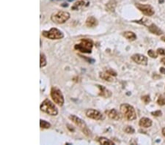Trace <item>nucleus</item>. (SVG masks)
<instances>
[{
    "label": "nucleus",
    "instance_id": "1",
    "mask_svg": "<svg viewBox=\"0 0 165 145\" xmlns=\"http://www.w3.org/2000/svg\"><path fill=\"white\" fill-rule=\"evenodd\" d=\"M76 51L84 53H91L93 48V41L90 38H81L79 42L74 45Z\"/></svg>",
    "mask_w": 165,
    "mask_h": 145
},
{
    "label": "nucleus",
    "instance_id": "2",
    "mask_svg": "<svg viewBox=\"0 0 165 145\" xmlns=\"http://www.w3.org/2000/svg\"><path fill=\"white\" fill-rule=\"evenodd\" d=\"M120 113L127 120L133 121L136 119V113L134 108L128 103H123L120 106Z\"/></svg>",
    "mask_w": 165,
    "mask_h": 145
},
{
    "label": "nucleus",
    "instance_id": "3",
    "mask_svg": "<svg viewBox=\"0 0 165 145\" xmlns=\"http://www.w3.org/2000/svg\"><path fill=\"white\" fill-rule=\"evenodd\" d=\"M40 111L50 116H57L58 114V109L52 101L46 98L40 104Z\"/></svg>",
    "mask_w": 165,
    "mask_h": 145
},
{
    "label": "nucleus",
    "instance_id": "4",
    "mask_svg": "<svg viewBox=\"0 0 165 145\" xmlns=\"http://www.w3.org/2000/svg\"><path fill=\"white\" fill-rule=\"evenodd\" d=\"M68 118L70 119V121H72V122L75 124L77 126H78L80 130L84 133L87 136H91V132L89 130L87 126V124L84 122L83 119H81V118L78 117L77 116L74 114H70L68 117Z\"/></svg>",
    "mask_w": 165,
    "mask_h": 145
},
{
    "label": "nucleus",
    "instance_id": "5",
    "mask_svg": "<svg viewBox=\"0 0 165 145\" xmlns=\"http://www.w3.org/2000/svg\"><path fill=\"white\" fill-rule=\"evenodd\" d=\"M70 13L66 11H58L51 15V20L57 24H63L70 19Z\"/></svg>",
    "mask_w": 165,
    "mask_h": 145
},
{
    "label": "nucleus",
    "instance_id": "6",
    "mask_svg": "<svg viewBox=\"0 0 165 145\" xmlns=\"http://www.w3.org/2000/svg\"><path fill=\"white\" fill-rule=\"evenodd\" d=\"M50 95L55 103L60 107L63 106V104H64L65 100L63 92H62V91L60 89L56 87H52L50 91Z\"/></svg>",
    "mask_w": 165,
    "mask_h": 145
},
{
    "label": "nucleus",
    "instance_id": "7",
    "mask_svg": "<svg viewBox=\"0 0 165 145\" xmlns=\"http://www.w3.org/2000/svg\"><path fill=\"white\" fill-rule=\"evenodd\" d=\"M42 35L46 38L50 39V40H60L64 37V34L62 31L57 28H52L49 31H43Z\"/></svg>",
    "mask_w": 165,
    "mask_h": 145
},
{
    "label": "nucleus",
    "instance_id": "8",
    "mask_svg": "<svg viewBox=\"0 0 165 145\" xmlns=\"http://www.w3.org/2000/svg\"><path fill=\"white\" fill-rule=\"evenodd\" d=\"M85 115L87 117L95 120L103 121L105 119V115L103 114L99 111L94 108H88L85 112Z\"/></svg>",
    "mask_w": 165,
    "mask_h": 145
},
{
    "label": "nucleus",
    "instance_id": "9",
    "mask_svg": "<svg viewBox=\"0 0 165 145\" xmlns=\"http://www.w3.org/2000/svg\"><path fill=\"white\" fill-rule=\"evenodd\" d=\"M136 7L139 11H141L144 15H147V16H152L155 13L154 9L150 5H143V4L136 3Z\"/></svg>",
    "mask_w": 165,
    "mask_h": 145
},
{
    "label": "nucleus",
    "instance_id": "10",
    "mask_svg": "<svg viewBox=\"0 0 165 145\" xmlns=\"http://www.w3.org/2000/svg\"><path fill=\"white\" fill-rule=\"evenodd\" d=\"M132 60L135 63L141 65H148V57H145L143 54L140 53H135L134 55L132 56Z\"/></svg>",
    "mask_w": 165,
    "mask_h": 145
},
{
    "label": "nucleus",
    "instance_id": "11",
    "mask_svg": "<svg viewBox=\"0 0 165 145\" xmlns=\"http://www.w3.org/2000/svg\"><path fill=\"white\" fill-rule=\"evenodd\" d=\"M96 86L98 88V89H99V93H98L99 96L105 98H109L112 95V92L104 86L100 85V84H96Z\"/></svg>",
    "mask_w": 165,
    "mask_h": 145
},
{
    "label": "nucleus",
    "instance_id": "12",
    "mask_svg": "<svg viewBox=\"0 0 165 145\" xmlns=\"http://www.w3.org/2000/svg\"><path fill=\"white\" fill-rule=\"evenodd\" d=\"M106 114H107V116L110 118L111 119H114V120H120L121 119V115L116 109L115 108H112V109H110V110L106 111Z\"/></svg>",
    "mask_w": 165,
    "mask_h": 145
},
{
    "label": "nucleus",
    "instance_id": "13",
    "mask_svg": "<svg viewBox=\"0 0 165 145\" xmlns=\"http://www.w3.org/2000/svg\"><path fill=\"white\" fill-rule=\"evenodd\" d=\"M98 22L94 16H90L87 19L85 22V25L87 27L93 28L98 26Z\"/></svg>",
    "mask_w": 165,
    "mask_h": 145
},
{
    "label": "nucleus",
    "instance_id": "14",
    "mask_svg": "<svg viewBox=\"0 0 165 145\" xmlns=\"http://www.w3.org/2000/svg\"><path fill=\"white\" fill-rule=\"evenodd\" d=\"M152 124H153V122H152L151 119L148 117H142L139 121V126L142 127V128H145L151 127Z\"/></svg>",
    "mask_w": 165,
    "mask_h": 145
},
{
    "label": "nucleus",
    "instance_id": "15",
    "mask_svg": "<svg viewBox=\"0 0 165 145\" xmlns=\"http://www.w3.org/2000/svg\"><path fill=\"white\" fill-rule=\"evenodd\" d=\"M117 6V2L115 0H110L106 5V9L108 12H114L115 10V8Z\"/></svg>",
    "mask_w": 165,
    "mask_h": 145
},
{
    "label": "nucleus",
    "instance_id": "16",
    "mask_svg": "<svg viewBox=\"0 0 165 145\" xmlns=\"http://www.w3.org/2000/svg\"><path fill=\"white\" fill-rule=\"evenodd\" d=\"M148 29L151 33L154 34V35H161L163 34V32H162L156 24H150L148 26Z\"/></svg>",
    "mask_w": 165,
    "mask_h": 145
},
{
    "label": "nucleus",
    "instance_id": "17",
    "mask_svg": "<svg viewBox=\"0 0 165 145\" xmlns=\"http://www.w3.org/2000/svg\"><path fill=\"white\" fill-rule=\"evenodd\" d=\"M123 36L127 39V40H130V41H134L136 39V35L134 32H131V31H125L122 33Z\"/></svg>",
    "mask_w": 165,
    "mask_h": 145
},
{
    "label": "nucleus",
    "instance_id": "18",
    "mask_svg": "<svg viewBox=\"0 0 165 145\" xmlns=\"http://www.w3.org/2000/svg\"><path fill=\"white\" fill-rule=\"evenodd\" d=\"M99 77L101 79L104 80L106 81H108V82H112L114 81L113 76L111 75H109V74H107V72H100L99 73Z\"/></svg>",
    "mask_w": 165,
    "mask_h": 145
},
{
    "label": "nucleus",
    "instance_id": "19",
    "mask_svg": "<svg viewBox=\"0 0 165 145\" xmlns=\"http://www.w3.org/2000/svg\"><path fill=\"white\" fill-rule=\"evenodd\" d=\"M98 142L102 145H114L115 144V143H114L112 140H110V139H107V138H106V137H103V136L98 138Z\"/></svg>",
    "mask_w": 165,
    "mask_h": 145
},
{
    "label": "nucleus",
    "instance_id": "20",
    "mask_svg": "<svg viewBox=\"0 0 165 145\" xmlns=\"http://www.w3.org/2000/svg\"><path fill=\"white\" fill-rule=\"evenodd\" d=\"M84 0H79L78 2H75V3L73 4V6L71 7V9L73 10H78L79 8H82L83 6L84 5Z\"/></svg>",
    "mask_w": 165,
    "mask_h": 145
},
{
    "label": "nucleus",
    "instance_id": "21",
    "mask_svg": "<svg viewBox=\"0 0 165 145\" xmlns=\"http://www.w3.org/2000/svg\"><path fill=\"white\" fill-rule=\"evenodd\" d=\"M133 22H135V23H137L139 24H142L144 25V26H148L151 24L150 20L146 19V18H142V19H141L140 20H138V21H133Z\"/></svg>",
    "mask_w": 165,
    "mask_h": 145
},
{
    "label": "nucleus",
    "instance_id": "22",
    "mask_svg": "<svg viewBox=\"0 0 165 145\" xmlns=\"http://www.w3.org/2000/svg\"><path fill=\"white\" fill-rule=\"evenodd\" d=\"M47 65V61H46V55L44 53H40V67L42 68V67H45Z\"/></svg>",
    "mask_w": 165,
    "mask_h": 145
},
{
    "label": "nucleus",
    "instance_id": "23",
    "mask_svg": "<svg viewBox=\"0 0 165 145\" xmlns=\"http://www.w3.org/2000/svg\"><path fill=\"white\" fill-rule=\"evenodd\" d=\"M40 127L43 129H49L51 128V124L43 119H40Z\"/></svg>",
    "mask_w": 165,
    "mask_h": 145
},
{
    "label": "nucleus",
    "instance_id": "24",
    "mask_svg": "<svg viewBox=\"0 0 165 145\" xmlns=\"http://www.w3.org/2000/svg\"><path fill=\"white\" fill-rule=\"evenodd\" d=\"M124 131L126 133H128V134H133V133H135L134 129L132 126H129V125L125 127V128H124Z\"/></svg>",
    "mask_w": 165,
    "mask_h": 145
},
{
    "label": "nucleus",
    "instance_id": "25",
    "mask_svg": "<svg viewBox=\"0 0 165 145\" xmlns=\"http://www.w3.org/2000/svg\"><path fill=\"white\" fill-rule=\"evenodd\" d=\"M148 54L149 57H150L151 58H157L158 57V53L155 52L154 51L152 50V49H150V50L148 51Z\"/></svg>",
    "mask_w": 165,
    "mask_h": 145
},
{
    "label": "nucleus",
    "instance_id": "26",
    "mask_svg": "<svg viewBox=\"0 0 165 145\" xmlns=\"http://www.w3.org/2000/svg\"><path fill=\"white\" fill-rule=\"evenodd\" d=\"M142 101L145 103V104H148L150 102V98L149 95H144L142 97Z\"/></svg>",
    "mask_w": 165,
    "mask_h": 145
},
{
    "label": "nucleus",
    "instance_id": "27",
    "mask_svg": "<svg viewBox=\"0 0 165 145\" xmlns=\"http://www.w3.org/2000/svg\"><path fill=\"white\" fill-rule=\"evenodd\" d=\"M105 72H107V74H109V75H111V76H117V75H118V74H117V73L115 71V70H112V69H110V68L106 69Z\"/></svg>",
    "mask_w": 165,
    "mask_h": 145
},
{
    "label": "nucleus",
    "instance_id": "28",
    "mask_svg": "<svg viewBox=\"0 0 165 145\" xmlns=\"http://www.w3.org/2000/svg\"><path fill=\"white\" fill-rule=\"evenodd\" d=\"M157 103L159 105H165V98H164L163 96H160L159 98L157 101Z\"/></svg>",
    "mask_w": 165,
    "mask_h": 145
},
{
    "label": "nucleus",
    "instance_id": "29",
    "mask_svg": "<svg viewBox=\"0 0 165 145\" xmlns=\"http://www.w3.org/2000/svg\"><path fill=\"white\" fill-rule=\"evenodd\" d=\"M151 114L153 115V116H155V117H159V116H162V111H160V110L156 111V112H151Z\"/></svg>",
    "mask_w": 165,
    "mask_h": 145
},
{
    "label": "nucleus",
    "instance_id": "30",
    "mask_svg": "<svg viewBox=\"0 0 165 145\" xmlns=\"http://www.w3.org/2000/svg\"><path fill=\"white\" fill-rule=\"evenodd\" d=\"M157 53H158V54H160V55H165V49H158Z\"/></svg>",
    "mask_w": 165,
    "mask_h": 145
},
{
    "label": "nucleus",
    "instance_id": "31",
    "mask_svg": "<svg viewBox=\"0 0 165 145\" xmlns=\"http://www.w3.org/2000/svg\"><path fill=\"white\" fill-rule=\"evenodd\" d=\"M80 57H82V58H84V60H87L89 63H93V62H95V60H92V59H90V58H87V57H83V56H80Z\"/></svg>",
    "mask_w": 165,
    "mask_h": 145
},
{
    "label": "nucleus",
    "instance_id": "32",
    "mask_svg": "<svg viewBox=\"0 0 165 145\" xmlns=\"http://www.w3.org/2000/svg\"><path fill=\"white\" fill-rule=\"evenodd\" d=\"M160 73L162 74H165V68H164V67H160Z\"/></svg>",
    "mask_w": 165,
    "mask_h": 145
},
{
    "label": "nucleus",
    "instance_id": "33",
    "mask_svg": "<svg viewBox=\"0 0 165 145\" xmlns=\"http://www.w3.org/2000/svg\"><path fill=\"white\" fill-rule=\"evenodd\" d=\"M161 62H162L164 65H165V57H163V58L161 60Z\"/></svg>",
    "mask_w": 165,
    "mask_h": 145
},
{
    "label": "nucleus",
    "instance_id": "34",
    "mask_svg": "<svg viewBox=\"0 0 165 145\" xmlns=\"http://www.w3.org/2000/svg\"><path fill=\"white\" fill-rule=\"evenodd\" d=\"M162 134H163V136L165 137V128H164L162 129Z\"/></svg>",
    "mask_w": 165,
    "mask_h": 145
},
{
    "label": "nucleus",
    "instance_id": "35",
    "mask_svg": "<svg viewBox=\"0 0 165 145\" xmlns=\"http://www.w3.org/2000/svg\"><path fill=\"white\" fill-rule=\"evenodd\" d=\"M162 40H163L164 42H165V36H163V37H162Z\"/></svg>",
    "mask_w": 165,
    "mask_h": 145
}]
</instances>
